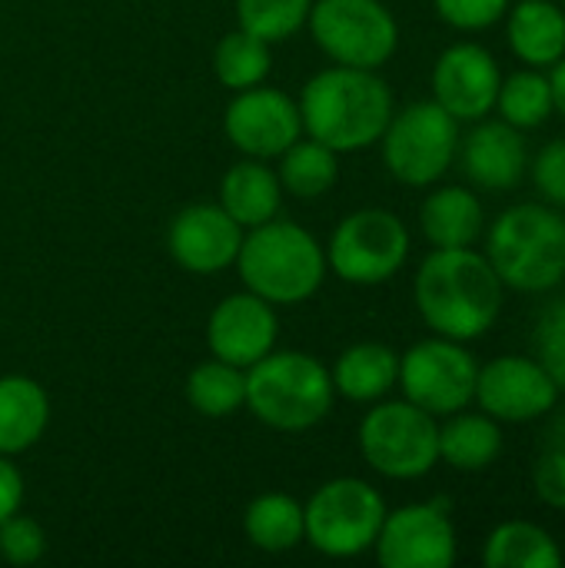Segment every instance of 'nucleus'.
<instances>
[{
    "instance_id": "nucleus-1",
    "label": "nucleus",
    "mask_w": 565,
    "mask_h": 568,
    "mask_svg": "<svg viewBox=\"0 0 565 568\" xmlns=\"http://www.w3.org/2000/svg\"><path fill=\"white\" fill-rule=\"evenodd\" d=\"M503 280L486 253L473 246L433 250L413 283V300L423 323L446 339L473 343L486 336L503 313Z\"/></svg>"
},
{
    "instance_id": "nucleus-2",
    "label": "nucleus",
    "mask_w": 565,
    "mask_h": 568,
    "mask_svg": "<svg viewBox=\"0 0 565 568\" xmlns=\"http://www.w3.org/2000/svg\"><path fill=\"white\" fill-rule=\"evenodd\" d=\"M303 130L336 153H356L380 143L393 116V90L376 70L330 67L306 80L300 93Z\"/></svg>"
},
{
    "instance_id": "nucleus-3",
    "label": "nucleus",
    "mask_w": 565,
    "mask_h": 568,
    "mask_svg": "<svg viewBox=\"0 0 565 568\" xmlns=\"http://www.w3.org/2000/svg\"><path fill=\"white\" fill-rule=\"evenodd\" d=\"M486 260L503 286L549 293L565 283V216L549 203H516L486 233Z\"/></svg>"
},
{
    "instance_id": "nucleus-4",
    "label": "nucleus",
    "mask_w": 565,
    "mask_h": 568,
    "mask_svg": "<svg viewBox=\"0 0 565 568\" xmlns=\"http://www.w3.org/2000/svg\"><path fill=\"white\" fill-rule=\"evenodd\" d=\"M236 270L243 286L260 300L273 306H296L316 296L330 266L326 250L310 230L273 216L243 236Z\"/></svg>"
},
{
    "instance_id": "nucleus-5",
    "label": "nucleus",
    "mask_w": 565,
    "mask_h": 568,
    "mask_svg": "<svg viewBox=\"0 0 565 568\" xmlns=\"http://www.w3.org/2000/svg\"><path fill=\"white\" fill-rule=\"evenodd\" d=\"M330 369L296 349H270L246 369V409L276 433H303L323 423L333 409Z\"/></svg>"
},
{
    "instance_id": "nucleus-6",
    "label": "nucleus",
    "mask_w": 565,
    "mask_h": 568,
    "mask_svg": "<svg viewBox=\"0 0 565 568\" xmlns=\"http://www.w3.org/2000/svg\"><path fill=\"white\" fill-rule=\"evenodd\" d=\"M386 519L383 496L353 476L323 483L303 506V539L330 559H356L373 549Z\"/></svg>"
},
{
    "instance_id": "nucleus-7",
    "label": "nucleus",
    "mask_w": 565,
    "mask_h": 568,
    "mask_svg": "<svg viewBox=\"0 0 565 568\" xmlns=\"http://www.w3.org/2000/svg\"><path fill=\"white\" fill-rule=\"evenodd\" d=\"M383 163L406 186H433L446 176L460 153V120L436 100L393 110L383 136Z\"/></svg>"
},
{
    "instance_id": "nucleus-8",
    "label": "nucleus",
    "mask_w": 565,
    "mask_h": 568,
    "mask_svg": "<svg viewBox=\"0 0 565 568\" xmlns=\"http://www.w3.org/2000/svg\"><path fill=\"white\" fill-rule=\"evenodd\" d=\"M360 453L386 479H423L440 463V423L410 399H376L360 423Z\"/></svg>"
},
{
    "instance_id": "nucleus-9",
    "label": "nucleus",
    "mask_w": 565,
    "mask_h": 568,
    "mask_svg": "<svg viewBox=\"0 0 565 568\" xmlns=\"http://www.w3.org/2000/svg\"><path fill=\"white\" fill-rule=\"evenodd\" d=\"M313 43L343 67L380 70L400 47V23L383 0H313Z\"/></svg>"
},
{
    "instance_id": "nucleus-10",
    "label": "nucleus",
    "mask_w": 565,
    "mask_h": 568,
    "mask_svg": "<svg viewBox=\"0 0 565 568\" xmlns=\"http://www.w3.org/2000/svg\"><path fill=\"white\" fill-rule=\"evenodd\" d=\"M410 260V230L390 210H356L343 216L326 246V266L353 286H380Z\"/></svg>"
},
{
    "instance_id": "nucleus-11",
    "label": "nucleus",
    "mask_w": 565,
    "mask_h": 568,
    "mask_svg": "<svg viewBox=\"0 0 565 568\" xmlns=\"http://www.w3.org/2000/svg\"><path fill=\"white\" fill-rule=\"evenodd\" d=\"M476 373L480 363L463 343L433 336V339H420L400 356L396 386H403V399L440 419L470 409L476 393Z\"/></svg>"
},
{
    "instance_id": "nucleus-12",
    "label": "nucleus",
    "mask_w": 565,
    "mask_h": 568,
    "mask_svg": "<svg viewBox=\"0 0 565 568\" xmlns=\"http://www.w3.org/2000/svg\"><path fill=\"white\" fill-rule=\"evenodd\" d=\"M373 549L383 568H450L460 556L446 503H410L386 513Z\"/></svg>"
},
{
    "instance_id": "nucleus-13",
    "label": "nucleus",
    "mask_w": 565,
    "mask_h": 568,
    "mask_svg": "<svg viewBox=\"0 0 565 568\" xmlns=\"http://www.w3.org/2000/svg\"><path fill=\"white\" fill-rule=\"evenodd\" d=\"M559 386L536 356H496L476 373L473 403L496 423H536L556 409Z\"/></svg>"
},
{
    "instance_id": "nucleus-14",
    "label": "nucleus",
    "mask_w": 565,
    "mask_h": 568,
    "mask_svg": "<svg viewBox=\"0 0 565 568\" xmlns=\"http://www.w3.org/2000/svg\"><path fill=\"white\" fill-rule=\"evenodd\" d=\"M223 130H226V140L243 156L273 160L290 143L300 140L303 120L290 93L256 83L250 90H236V97L230 100L223 113Z\"/></svg>"
},
{
    "instance_id": "nucleus-15",
    "label": "nucleus",
    "mask_w": 565,
    "mask_h": 568,
    "mask_svg": "<svg viewBox=\"0 0 565 568\" xmlns=\"http://www.w3.org/2000/svg\"><path fill=\"white\" fill-rule=\"evenodd\" d=\"M430 83L433 100L446 113H453L460 123H476L496 110L503 70L483 43L463 40L436 57Z\"/></svg>"
},
{
    "instance_id": "nucleus-16",
    "label": "nucleus",
    "mask_w": 565,
    "mask_h": 568,
    "mask_svg": "<svg viewBox=\"0 0 565 568\" xmlns=\"http://www.w3.org/2000/svg\"><path fill=\"white\" fill-rule=\"evenodd\" d=\"M243 226L220 203H193L170 220L167 246L186 273H220L236 263Z\"/></svg>"
},
{
    "instance_id": "nucleus-17",
    "label": "nucleus",
    "mask_w": 565,
    "mask_h": 568,
    "mask_svg": "<svg viewBox=\"0 0 565 568\" xmlns=\"http://www.w3.org/2000/svg\"><path fill=\"white\" fill-rule=\"evenodd\" d=\"M276 313L273 303L256 293H233L206 320V346L216 359H226L240 369H250L276 346Z\"/></svg>"
},
{
    "instance_id": "nucleus-18",
    "label": "nucleus",
    "mask_w": 565,
    "mask_h": 568,
    "mask_svg": "<svg viewBox=\"0 0 565 568\" xmlns=\"http://www.w3.org/2000/svg\"><path fill=\"white\" fill-rule=\"evenodd\" d=\"M466 176L483 190H513L529 170V150L523 130L506 120H476L466 140H460Z\"/></svg>"
},
{
    "instance_id": "nucleus-19",
    "label": "nucleus",
    "mask_w": 565,
    "mask_h": 568,
    "mask_svg": "<svg viewBox=\"0 0 565 568\" xmlns=\"http://www.w3.org/2000/svg\"><path fill=\"white\" fill-rule=\"evenodd\" d=\"M509 50L536 70H549L565 57V10L553 0H519L506 10Z\"/></svg>"
},
{
    "instance_id": "nucleus-20",
    "label": "nucleus",
    "mask_w": 565,
    "mask_h": 568,
    "mask_svg": "<svg viewBox=\"0 0 565 568\" xmlns=\"http://www.w3.org/2000/svg\"><path fill=\"white\" fill-rule=\"evenodd\" d=\"M420 226L423 236L433 243V250H456L473 246L483 236L486 210L480 196L466 186H440L433 190L420 206Z\"/></svg>"
},
{
    "instance_id": "nucleus-21",
    "label": "nucleus",
    "mask_w": 565,
    "mask_h": 568,
    "mask_svg": "<svg viewBox=\"0 0 565 568\" xmlns=\"http://www.w3.org/2000/svg\"><path fill=\"white\" fill-rule=\"evenodd\" d=\"M50 423V399L30 376H0V456H20L40 443Z\"/></svg>"
},
{
    "instance_id": "nucleus-22",
    "label": "nucleus",
    "mask_w": 565,
    "mask_h": 568,
    "mask_svg": "<svg viewBox=\"0 0 565 568\" xmlns=\"http://www.w3.org/2000/svg\"><path fill=\"white\" fill-rule=\"evenodd\" d=\"M283 186L276 170L266 166V160H240L226 170L220 183V206L243 226L253 230L280 213Z\"/></svg>"
},
{
    "instance_id": "nucleus-23",
    "label": "nucleus",
    "mask_w": 565,
    "mask_h": 568,
    "mask_svg": "<svg viewBox=\"0 0 565 568\" xmlns=\"http://www.w3.org/2000/svg\"><path fill=\"white\" fill-rule=\"evenodd\" d=\"M333 389L350 403H376L400 379V353L383 343H356L330 369Z\"/></svg>"
},
{
    "instance_id": "nucleus-24",
    "label": "nucleus",
    "mask_w": 565,
    "mask_h": 568,
    "mask_svg": "<svg viewBox=\"0 0 565 568\" xmlns=\"http://www.w3.org/2000/svg\"><path fill=\"white\" fill-rule=\"evenodd\" d=\"M503 453V423L486 413H453L440 426V463L456 473H483Z\"/></svg>"
},
{
    "instance_id": "nucleus-25",
    "label": "nucleus",
    "mask_w": 565,
    "mask_h": 568,
    "mask_svg": "<svg viewBox=\"0 0 565 568\" xmlns=\"http://www.w3.org/2000/svg\"><path fill=\"white\" fill-rule=\"evenodd\" d=\"M563 562L556 536L526 519L496 526L483 542V566L490 568H563Z\"/></svg>"
},
{
    "instance_id": "nucleus-26",
    "label": "nucleus",
    "mask_w": 565,
    "mask_h": 568,
    "mask_svg": "<svg viewBox=\"0 0 565 568\" xmlns=\"http://www.w3.org/2000/svg\"><path fill=\"white\" fill-rule=\"evenodd\" d=\"M243 529L260 552H290L303 542V503L286 493H263L246 506Z\"/></svg>"
},
{
    "instance_id": "nucleus-27",
    "label": "nucleus",
    "mask_w": 565,
    "mask_h": 568,
    "mask_svg": "<svg viewBox=\"0 0 565 568\" xmlns=\"http://www.w3.org/2000/svg\"><path fill=\"white\" fill-rule=\"evenodd\" d=\"M280 186L283 193L296 196V200H316L323 193L333 190L336 176H340V163H336V150L323 146L320 140H296L280 153Z\"/></svg>"
},
{
    "instance_id": "nucleus-28",
    "label": "nucleus",
    "mask_w": 565,
    "mask_h": 568,
    "mask_svg": "<svg viewBox=\"0 0 565 568\" xmlns=\"http://www.w3.org/2000/svg\"><path fill=\"white\" fill-rule=\"evenodd\" d=\"M186 399L200 416L226 419L246 406V369L213 356L186 376Z\"/></svg>"
},
{
    "instance_id": "nucleus-29",
    "label": "nucleus",
    "mask_w": 565,
    "mask_h": 568,
    "mask_svg": "<svg viewBox=\"0 0 565 568\" xmlns=\"http://www.w3.org/2000/svg\"><path fill=\"white\" fill-rule=\"evenodd\" d=\"M496 110L516 130H536V126H543L549 120V113H553L549 77L543 70H536V67L513 70L500 83Z\"/></svg>"
},
{
    "instance_id": "nucleus-30",
    "label": "nucleus",
    "mask_w": 565,
    "mask_h": 568,
    "mask_svg": "<svg viewBox=\"0 0 565 568\" xmlns=\"http://www.w3.org/2000/svg\"><path fill=\"white\" fill-rule=\"evenodd\" d=\"M270 67H273L270 43L246 30L226 33L213 50V73L226 90H250L263 83L270 77Z\"/></svg>"
},
{
    "instance_id": "nucleus-31",
    "label": "nucleus",
    "mask_w": 565,
    "mask_h": 568,
    "mask_svg": "<svg viewBox=\"0 0 565 568\" xmlns=\"http://www.w3.org/2000/svg\"><path fill=\"white\" fill-rule=\"evenodd\" d=\"M310 7L313 0H236V20L240 30L266 43H280L306 23Z\"/></svg>"
},
{
    "instance_id": "nucleus-32",
    "label": "nucleus",
    "mask_w": 565,
    "mask_h": 568,
    "mask_svg": "<svg viewBox=\"0 0 565 568\" xmlns=\"http://www.w3.org/2000/svg\"><path fill=\"white\" fill-rule=\"evenodd\" d=\"M533 346H536V359L546 366L559 393H565V293L556 296L549 306H543L536 320Z\"/></svg>"
},
{
    "instance_id": "nucleus-33",
    "label": "nucleus",
    "mask_w": 565,
    "mask_h": 568,
    "mask_svg": "<svg viewBox=\"0 0 565 568\" xmlns=\"http://www.w3.org/2000/svg\"><path fill=\"white\" fill-rule=\"evenodd\" d=\"M47 552V536L40 529V523H33L30 516L13 513L10 519L0 523V556L10 566H33L40 562Z\"/></svg>"
},
{
    "instance_id": "nucleus-34",
    "label": "nucleus",
    "mask_w": 565,
    "mask_h": 568,
    "mask_svg": "<svg viewBox=\"0 0 565 568\" xmlns=\"http://www.w3.org/2000/svg\"><path fill=\"white\" fill-rule=\"evenodd\" d=\"M436 7V17L443 23H450L453 30H490L496 27L506 10H509V0H433Z\"/></svg>"
},
{
    "instance_id": "nucleus-35",
    "label": "nucleus",
    "mask_w": 565,
    "mask_h": 568,
    "mask_svg": "<svg viewBox=\"0 0 565 568\" xmlns=\"http://www.w3.org/2000/svg\"><path fill=\"white\" fill-rule=\"evenodd\" d=\"M529 173H533V183H536L543 203L565 210V136L546 143L536 153Z\"/></svg>"
},
{
    "instance_id": "nucleus-36",
    "label": "nucleus",
    "mask_w": 565,
    "mask_h": 568,
    "mask_svg": "<svg viewBox=\"0 0 565 568\" xmlns=\"http://www.w3.org/2000/svg\"><path fill=\"white\" fill-rule=\"evenodd\" d=\"M533 489L543 506L565 513V446H556L539 456L533 469Z\"/></svg>"
},
{
    "instance_id": "nucleus-37",
    "label": "nucleus",
    "mask_w": 565,
    "mask_h": 568,
    "mask_svg": "<svg viewBox=\"0 0 565 568\" xmlns=\"http://www.w3.org/2000/svg\"><path fill=\"white\" fill-rule=\"evenodd\" d=\"M23 503V476L10 463V456H0V523L20 513Z\"/></svg>"
},
{
    "instance_id": "nucleus-38",
    "label": "nucleus",
    "mask_w": 565,
    "mask_h": 568,
    "mask_svg": "<svg viewBox=\"0 0 565 568\" xmlns=\"http://www.w3.org/2000/svg\"><path fill=\"white\" fill-rule=\"evenodd\" d=\"M549 93H553V113L565 116V57H559L553 67H549Z\"/></svg>"
},
{
    "instance_id": "nucleus-39",
    "label": "nucleus",
    "mask_w": 565,
    "mask_h": 568,
    "mask_svg": "<svg viewBox=\"0 0 565 568\" xmlns=\"http://www.w3.org/2000/svg\"><path fill=\"white\" fill-rule=\"evenodd\" d=\"M563 10H565V0H563Z\"/></svg>"
}]
</instances>
